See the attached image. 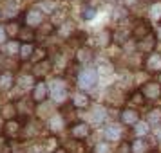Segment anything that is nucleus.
<instances>
[{
	"mask_svg": "<svg viewBox=\"0 0 161 153\" xmlns=\"http://www.w3.org/2000/svg\"><path fill=\"white\" fill-rule=\"evenodd\" d=\"M98 83V69H92V67H83L78 72V78H76V85L80 87V90H91V88L96 87Z\"/></svg>",
	"mask_w": 161,
	"mask_h": 153,
	"instance_id": "nucleus-1",
	"label": "nucleus"
},
{
	"mask_svg": "<svg viewBox=\"0 0 161 153\" xmlns=\"http://www.w3.org/2000/svg\"><path fill=\"white\" fill-rule=\"evenodd\" d=\"M44 22H45V15L40 8H35L33 6V8H27L22 13V23L25 27H31V29L36 31Z\"/></svg>",
	"mask_w": 161,
	"mask_h": 153,
	"instance_id": "nucleus-2",
	"label": "nucleus"
},
{
	"mask_svg": "<svg viewBox=\"0 0 161 153\" xmlns=\"http://www.w3.org/2000/svg\"><path fill=\"white\" fill-rule=\"evenodd\" d=\"M69 81L64 79V78H58V79L53 81V85L49 88H51V94L53 97H54V101H64V99H67L69 101V97H71V90H69Z\"/></svg>",
	"mask_w": 161,
	"mask_h": 153,
	"instance_id": "nucleus-3",
	"label": "nucleus"
},
{
	"mask_svg": "<svg viewBox=\"0 0 161 153\" xmlns=\"http://www.w3.org/2000/svg\"><path fill=\"white\" fill-rule=\"evenodd\" d=\"M22 130H24V121L20 119H13L8 121L2 126V135L8 139V140H18L22 137Z\"/></svg>",
	"mask_w": 161,
	"mask_h": 153,
	"instance_id": "nucleus-4",
	"label": "nucleus"
},
{
	"mask_svg": "<svg viewBox=\"0 0 161 153\" xmlns=\"http://www.w3.org/2000/svg\"><path fill=\"white\" fill-rule=\"evenodd\" d=\"M119 123L127 126V128H134L138 123H141V114L138 108L132 106H123L119 110Z\"/></svg>",
	"mask_w": 161,
	"mask_h": 153,
	"instance_id": "nucleus-5",
	"label": "nucleus"
},
{
	"mask_svg": "<svg viewBox=\"0 0 161 153\" xmlns=\"http://www.w3.org/2000/svg\"><path fill=\"white\" fill-rule=\"evenodd\" d=\"M154 29H152V23L148 22L147 18H136L134 20V25H132L130 29V34L132 38L138 42V40H143L145 36H148V34H152Z\"/></svg>",
	"mask_w": 161,
	"mask_h": 153,
	"instance_id": "nucleus-6",
	"label": "nucleus"
},
{
	"mask_svg": "<svg viewBox=\"0 0 161 153\" xmlns=\"http://www.w3.org/2000/svg\"><path fill=\"white\" fill-rule=\"evenodd\" d=\"M53 69H54V63H53L51 58H47V59H44V61H40V63L31 65L29 72H31V76H33L36 81H42V79H45V78L53 72Z\"/></svg>",
	"mask_w": 161,
	"mask_h": 153,
	"instance_id": "nucleus-7",
	"label": "nucleus"
},
{
	"mask_svg": "<svg viewBox=\"0 0 161 153\" xmlns=\"http://www.w3.org/2000/svg\"><path fill=\"white\" fill-rule=\"evenodd\" d=\"M92 133V126L91 123H85V121H78L69 126V135L74 139V140H80L83 142L85 139H89V135Z\"/></svg>",
	"mask_w": 161,
	"mask_h": 153,
	"instance_id": "nucleus-8",
	"label": "nucleus"
},
{
	"mask_svg": "<svg viewBox=\"0 0 161 153\" xmlns=\"http://www.w3.org/2000/svg\"><path fill=\"white\" fill-rule=\"evenodd\" d=\"M29 95H31V99L35 101V105H42V103L49 101V97H51V88L45 83V79L36 81V85L33 87Z\"/></svg>",
	"mask_w": 161,
	"mask_h": 153,
	"instance_id": "nucleus-9",
	"label": "nucleus"
},
{
	"mask_svg": "<svg viewBox=\"0 0 161 153\" xmlns=\"http://www.w3.org/2000/svg\"><path fill=\"white\" fill-rule=\"evenodd\" d=\"M147 74H150V76H159L161 74V52H152V54H148L143 58V67H141Z\"/></svg>",
	"mask_w": 161,
	"mask_h": 153,
	"instance_id": "nucleus-10",
	"label": "nucleus"
},
{
	"mask_svg": "<svg viewBox=\"0 0 161 153\" xmlns=\"http://www.w3.org/2000/svg\"><path fill=\"white\" fill-rule=\"evenodd\" d=\"M156 47H158V38H156L154 33L148 34V36H145L143 40H138L136 42V52L141 54L143 58L148 56V54H152V52H156Z\"/></svg>",
	"mask_w": 161,
	"mask_h": 153,
	"instance_id": "nucleus-11",
	"label": "nucleus"
},
{
	"mask_svg": "<svg viewBox=\"0 0 161 153\" xmlns=\"http://www.w3.org/2000/svg\"><path fill=\"white\" fill-rule=\"evenodd\" d=\"M69 103L76 110H87L92 105V97L85 90H74L73 94H71V97H69Z\"/></svg>",
	"mask_w": 161,
	"mask_h": 153,
	"instance_id": "nucleus-12",
	"label": "nucleus"
},
{
	"mask_svg": "<svg viewBox=\"0 0 161 153\" xmlns=\"http://www.w3.org/2000/svg\"><path fill=\"white\" fill-rule=\"evenodd\" d=\"M139 90L143 92L147 101H158V99H161V83L158 79H148L143 87H139Z\"/></svg>",
	"mask_w": 161,
	"mask_h": 153,
	"instance_id": "nucleus-13",
	"label": "nucleus"
},
{
	"mask_svg": "<svg viewBox=\"0 0 161 153\" xmlns=\"http://www.w3.org/2000/svg\"><path fill=\"white\" fill-rule=\"evenodd\" d=\"M103 137H105V140L107 142H114V140H118V142H121L125 139V133H123V128H121V124L118 123H112V124H107L105 128H103Z\"/></svg>",
	"mask_w": 161,
	"mask_h": 153,
	"instance_id": "nucleus-14",
	"label": "nucleus"
},
{
	"mask_svg": "<svg viewBox=\"0 0 161 153\" xmlns=\"http://www.w3.org/2000/svg\"><path fill=\"white\" fill-rule=\"evenodd\" d=\"M16 87V74L9 69H2L0 70V92L8 94L9 90Z\"/></svg>",
	"mask_w": 161,
	"mask_h": 153,
	"instance_id": "nucleus-15",
	"label": "nucleus"
},
{
	"mask_svg": "<svg viewBox=\"0 0 161 153\" xmlns=\"http://www.w3.org/2000/svg\"><path fill=\"white\" fill-rule=\"evenodd\" d=\"M18 115H20V112H18V105H16V101L2 103V106H0V119H2L4 123L13 121V119H18Z\"/></svg>",
	"mask_w": 161,
	"mask_h": 153,
	"instance_id": "nucleus-16",
	"label": "nucleus"
},
{
	"mask_svg": "<svg viewBox=\"0 0 161 153\" xmlns=\"http://www.w3.org/2000/svg\"><path fill=\"white\" fill-rule=\"evenodd\" d=\"M94 59V51L91 49V47H80V49H76V54H74V58H73V61L76 63L78 67H87L91 61Z\"/></svg>",
	"mask_w": 161,
	"mask_h": 153,
	"instance_id": "nucleus-17",
	"label": "nucleus"
},
{
	"mask_svg": "<svg viewBox=\"0 0 161 153\" xmlns=\"http://www.w3.org/2000/svg\"><path fill=\"white\" fill-rule=\"evenodd\" d=\"M147 99H145V95H143V92L141 90H134V92H130V94L127 95V106H132V108H143L147 105Z\"/></svg>",
	"mask_w": 161,
	"mask_h": 153,
	"instance_id": "nucleus-18",
	"label": "nucleus"
},
{
	"mask_svg": "<svg viewBox=\"0 0 161 153\" xmlns=\"http://www.w3.org/2000/svg\"><path fill=\"white\" fill-rule=\"evenodd\" d=\"M132 153H150L154 151L152 144L147 137H138V139H132Z\"/></svg>",
	"mask_w": 161,
	"mask_h": 153,
	"instance_id": "nucleus-19",
	"label": "nucleus"
},
{
	"mask_svg": "<svg viewBox=\"0 0 161 153\" xmlns=\"http://www.w3.org/2000/svg\"><path fill=\"white\" fill-rule=\"evenodd\" d=\"M4 27H6V33H8L9 40H18L24 23L18 22V20H8V22L4 23Z\"/></svg>",
	"mask_w": 161,
	"mask_h": 153,
	"instance_id": "nucleus-20",
	"label": "nucleus"
},
{
	"mask_svg": "<svg viewBox=\"0 0 161 153\" xmlns=\"http://www.w3.org/2000/svg\"><path fill=\"white\" fill-rule=\"evenodd\" d=\"M20 47H22V43H20L18 40H9L8 43L4 45V54H6V58H18V56H20Z\"/></svg>",
	"mask_w": 161,
	"mask_h": 153,
	"instance_id": "nucleus-21",
	"label": "nucleus"
},
{
	"mask_svg": "<svg viewBox=\"0 0 161 153\" xmlns=\"http://www.w3.org/2000/svg\"><path fill=\"white\" fill-rule=\"evenodd\" d=\"M35 49H36V45L35 43H22L20 47V56H18V61L20 63H31V58H33V54H35Z\"/></svg>",
	"mask_w": 161,
	"mask_h": 153,
	"instance_id": "nucleus-22",
	"label": "nucleus"
},
{
	"mask_svg": "<svg viewBox=\"0 0 161 153\" xmlns=\"http://www.w3.org/2000/svg\"><path fill=\"white\" fill-rule=\"evenodd\" d=\"M18 42L20 43H35L36 42V31L24 25L22 31H20V36H18Z\"/></svg>",
	"mask_w": 161,
	"mask_h": 153,
	"instance_id": "nucleus-23",
	"label": "nucleus"
},
{
	"mask_svg": "<svg viewBox=\"0 0 161 153\" xmlns=\"http://www.w3.org/2000/svg\"><path fill=\"white\" fill-rule=\"evenodd\" d=\"M132 135H134V139L138 137H147L148 133H150V124L147 123V121H141V123H138L134 128H130Z\"/></svg>",
	"mask_w": 161,
	"mask_h": 153,
	"instance_id": "nucleus-24",
	"label": "nucleus"
},
{
	"mask_svg": "<svg viewBox=\"0 0 161 153\" xmlns=\"http://www.w3.org/2000/svg\"><path fill=\"white\" fill-rule=\"evenodd\" d=\"M56 29H58V27H56V25H54L53 22H44V23H42V25H40V27L36 29V38L40 36V34H42L44 38L53 36V34L56 33Z\"/></svg>",
	"mask_w": 161,
	"mask_h": 153,
	"instance_id": "nucleus-25",
	"label": "nucleus"
},
{
	"mask_svg": "<svg viewBox=\"0 0 161 153\" xmlns=\"http://www.w3.org/2000/svg\"><path fill=\"white\" fill-rule=\"evenodd\" d=\"M145 121L150 124V126H152V124H154V126H158V123L161 124V108H156V106H152V108L147 112Z\"/></svg>",
	"mask_w": 161,
	"mask_h": 153,
	"instance_id": "nucleus-26",
	"label": "nucleus"
},
{
	"mask_svg": "<svg viewBox=\"0 0 161 153\" xmlns=\"http://www.w3.org/2000/svg\"><path fill=\"white\" fill-rule=\"evenodd\" d=\"M96 15H98V9L94 8V6H91V4H83L81 6V18L85 20V22H91V20H94Z\"/></svg>",
	"mask_w": 161,
	"mask_h": 153,
	"instance_id": "nucleus-27",
	"label": "nucleus"
},
{
	"mask_svg": "<svg viewBox=\"0 0 161 153\" xmlns=\"http://www.w3.org/2000/svg\"><path fill=\"white\" fill-rule=\"evenodd\" d=\"M40 9L44 15H54L58 11V2L56 0H40Z\"/></svg>",
	"mask_w": 161,
	"mask_h": 153,
	"instance_id": "nucleus-28",
	"label": "nucleus"
},
{
	"mask_svg": "<svg viewBox=\"0 0 161 153\" xmlns=\"http://www.w3.org/2000/svg\"><path fill=\"white\" fill-rule=\"evenodd\" d=\"M47 58H49V51H47L45 47H36L33 58H31V63L35 65V63H40V61H44V59H47Z\"/></svg>",
	"mask_w": 161,
	"mask_h": 153,
	"instance_id": "nucleus-29",
	"label": "nucleus"
},
{
	"mask_svg": "<svg viewBox=\"0 0 161 153\" xmlns=\"http://www.w3.org/2000/svg\"><path fill=\"white\" fill-rule=\"evenodd\" d=\"M105 119H107V112H105V108L103 106H98V108L94 110V114H92V121L91 123L92 124H103L105 123Z\"/></svg>",
	"mask_w": 161,
	"mask_h": 153,
	"instance_id": "nucleus-30",
	"label": "nucleus"
},
{
	"mask_svg": "<svg viewBox=\"0 0 161 153\" xmlns=\"http://www.w3.org/2000/svg\"><path fill=\"white\" fill-rule=\"evenodd\" d=\"M92 153H114V148H112V144L107 142V140H100V142L94 146Z\"/></svg>",
	"mask_w": 161,
	"mask_h": 153,
	"instance_id": "nucleus-31",
	"label": "nucleus"
},
{
	"mask_svg": "<svg viewBox=\"0 0 161 153\" xmlns=\"http://www.w3.org/2000/svg\"><path fill=\"white\" fill-rule=\"evenodd\" d=\"M114 153H132V142L129 139H123V140L118 142V146L114 148Z\"/></svg>",
	"mask_w": 161,
	"mask_h": 153,
	"instance_id": "nucleus-32",
	"label": "nucleus"
},
{
	"mask_svg": "<svg viewBox=\"0 0 161 153\" xmlns=\"http://www.w3.org/2000/svg\"><path fill=\"white\" fill-rule=\"evenodd\" d=\"M150 18H154V20H158V23H161V2H158V4H152V8H150Z\"/></svg>",
	"mask_w": 161,
	"mask_h": 153,
	"instance_id": "nucleus-33",
	"label": "nucleus"
},
{
	"mask_svg": "<svg viewBox=\"0 0 161 153\" xmlns=\"http://www.w3.org/2000/svg\"><path fill=\"white\" fill-rule=\"evenodd\" d=\"M0 153H11V146H9V140L4 135H0Z\"/></svg>",
	"mask_w": 161,
	"mask_h": 153,
	"instance_id": "nucleus-34",
	"label": "nucleus"
},
{
	"mask_svg": "<svg viewBox=\"0 0 161 153\" xmlns=\"http://www.w3.org/2000/svg\"><path fill=\"white\" fill-rule=\"evenodd\" d=\"M8 42H9V36H8V33H6V27L0 25V45H6Z\"/></svg>",
	"mask_w": 161,
	"mask_h": 153,
	"instance_id": "nucleus-35",
	"label": "nucleus"
},
{
	"mask_svg": "<svg viewBox=\"0 0 161 153\" xmlns=\"http://www.w3.org/2000/svg\"><path fill=\"white\" fill-rule=\"evenodd\" d=\"M154 34L158 38V42H161V23H158V25L154 27Z\"/></svg>",
	"mask_w": 161,
	"mask_h": 153,
	"instance_id": "nucleus-36",
	"label": "nucleus"
},
{
	"mask_svg": "<svg viewBox=\"0 0 161 153\" xmlns=\"http://www.w3.org/2000/svg\"><path fill=\"white\" fill-rule=\"evenodd\" d=\"M54 153H69V151H67V148H65V146H60V148H58V150H56Z\"/></svg>",
	"mask_w": 161,
	"mask_h": 153,
	"instance_id": "nucleus-37",
	"label": "nucleus"
},
{
	"mask_svg": "<svg viewBox=\"0 0 161 153\" xmlns=\"http://www.w3.org/2000/svg\"><path fill=\"white\" fill-rule=\"evenodd\" d=\"M139 2H143V4H158L161 0H139Z\"/></svg>",
	"mask_w": 161,
	"mask_h": 153,
	"instance_id": "nucleus-38",
	"label": "nucleus"
},
{
	"mask_svg": "<svg viewBox=\"0 0 161 153\" xmlns=\"http://www.w3.org/2000/svg\"><path fill=\"white\" fill-rule=\"evenodd\" d=\"M103 2H105V4H116L118 0H103Z\"/></svg>",
	"mask_w": 161,
	"mask_h": 153,
	"instance_id": "nucleus-39",
	"label": "nucleus"
},
{
	"mask_svg": "<svg viewBox=\"0 0 161 153\" xmlns=\"http://www.w3.org/2000/svg\"><path fill=\"white\" fill-rule=\"evenodd\" d=\"M158 81H159V83H161V74H159V76H158Z\"/></svg>",
	"mask_w": 161,
	"mask_h": 153,
	"instance_id": "nucleus-40",
	"label": "nucleus"
},
{
	"mask_svg": "<svg viewBox=\"0 0 161 153\" xmlns=\"http://www.w3.org/2000/svg\"><path fill=\"white\" fill-rule=\"evenodd\" d=\"M2 126H4V124H0V135H2Z\"/></svg>",
	"mask_w": 161,
	"mask_h": 153,
	"instance_id": "nucleus-41",
	"label": "nucleus"
},
{
	"mask_svg": "<svg viewBox=\"0 0 161 153\" xmlns=\"http://www.w3.org/2000/svg\"><path fill=\"white\" fill-rule=\"evenodd\" d=\"M0 18H2V11H0Z\"/></svg>",
	"mask_w": 161,
	"mask_h": 153,
	"instance_id": "nucleus-42",
	"label": "nucleus"
},
{
	"mask_svg": "<svg viewBox=\"0 0 161 153\" xmlns=\"http://www.w3.org/2000/svg\"><path fill=\"white\" fill-rule=\"evenodd\" d=\"M150 153H156V151H150Z\"/></svg>",
	"mask_w": 161,
	"mask_h": 153,
	"instance_id": "nucleus-43",
	"label": "nucleus"
},
{
	"mask_svg": "<svg viewBox=\"0 0 161 153\" xmlns=\"http://www.w3.org/2000/svg\"><path fill=\"white\" fill-rule=\"evenodd\" d=\"M65 2H67V0H65Z\"/></svg>",
	"mask_w": 161,
	"mask_h": 153,
	"instance_id": "nucleus-44",
	"label": "nucleus"
}]
</instances>
